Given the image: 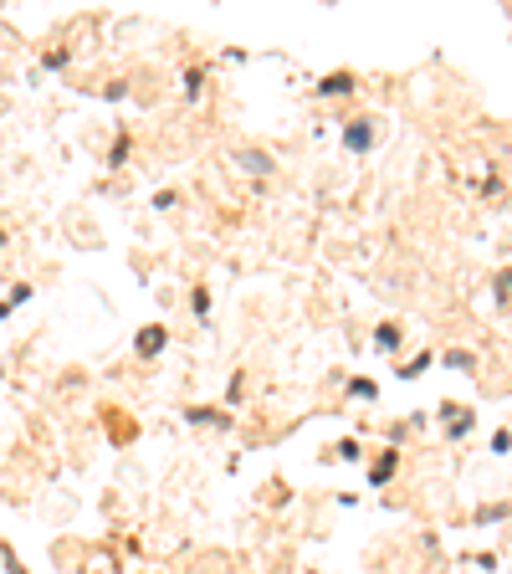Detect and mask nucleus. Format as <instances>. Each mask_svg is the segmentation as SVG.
<instances>
[{
  "mask_svg": "<svg viewBox=\"0 0 512 574\" xmlns=\"http://www.w3.org/2000/svg\"><path fill=\"white\" fill-rule=\"evenodd\" d=\"M374 144H379V124H374V118H353V124H343V149H349V154H369Z\"/></svg>",
  "mask_w": 512,
  "mask_h": 574,
  "instance_id": "1",
  "label": "nucleus"
},
{
  "mask_svg": "<svg viewBox=\"0 0 512 574\" xmlns=\"http://www.w3.org/2000/svg\"><path fill=\"white\" fill-rule=\"evenodd\" d=\"M164 349H169V328H164V323L139 328V339H134V354H139V359H160Z\"/></svg>",
  "mask_w": 512,
  "mask_h": 574,
  "instance_id": "2",
  "label": "nucleus"
},
{
  "mask_svg": "<svg viewBox=\"0 0 512 574\" xmlns=\"http://www.w3.org/2000/svg\"><path fill=\"white\" fill-rule=\"evenodd\" d=\"M236 164H241L247 175L266 179L272 170H277V154H266V149H236Z\"/></svg>",
  "mask_w": 512,
  "mask_h": 574,
  "instance_id": "3",
  "label": "nucleus"
},
{
  "mask_svg": "<svg viewBox=\"0 0 512 574\" xmlns=\"http://www.w3.org/2000/svg\"><path fill=\"white\" fill-rule=\"evenodd\" d=\"M400 472V447H389V451H379V462L369 466V487H385L389 477Z\"/></svg>",
  "mask_w": 512,
  "mask_h": 574,
  "instance_id": "4",
  "label": "nucleus"
},
{
  "mask_svg": "<svg viewBox=\"0 0 512 574\" xmlns=\"http://www.w3.org/2000/svg\"><path fill=\"white\" fill-rule=\"evenodd\" d=\"M185 421H190V426H221V430H230V415L226 411H211V405H190Z\"/></svg>",
  "mask_w": 512,
  "mask_h": 574,
  "instance_id": "5",
  "label": "nucleus"
},
{
  "mask_svg": "<svg viewBox=\"0 0 512 574\" xmlns=\"http://www.w3.org/2000/svg\"><path fill=\"white\" fill-rule=\"evenodd\" d=\"M318 92H323V98H349V92H353V72H334V77H323Z\"/></svg>",
  "mask_w": 512,
  "mask_h": 574,
  "instance_id": "6",
  "label": "nucleus"
},
{
  "mask_svg": "<svg viewBox=\"0 0 512 574\" xmlns=\"http://www.w3.org/2000/svg\"><path fill=\"white\" fill-rule=\"evenodd\" d=\"M446 430H451V441H461V436H466V430H472V411H451V405H446Z\"/></svg>",
  "mask_w": 512,
  "mask_h": 574,
  "instance_id": "7",
  "label": "nucleus"
},
{
  "mask_svg": "<svg viewBox=\"0 0 512 574\" xmlns=\"http://www.w3.org/2000/svg\"><path fill=\"white\" fill-rule=\"evenodd\" d=\"M128 154H134V139H128V134H118V139H113V149H108V170H124Z\"/></svg>",
  "mask_w": 512,
  "mask_h": 574,
  "instance_id": "8",
  "label": "nucleus"
},
{
  "mask_svg": "<svg viewBox=\"0 0 512 574\" xmlns=\"http://www.w3.org/2000/svg\"><path fill=\"white\" fill-rule=\"evenodd\" d=\"M374 344H379V349H400V328H395V323H379V328H374Z\"/></svg>",
  "mask_w": 512,
  "mask_h": 574,
  "instance_id": "9",
  "label": "nucleus"
},
{
  "mask_svg": "<svg viewBox=\"0 0 512 574\" xmlns=\"http://www.w3.org/2000/svg\"><path fill=\"white\" fill-rule=\"evenodd\" d=\"M200 92H205V72H200V67H185V98L195 103Z\"/></svg>",
  "mask_w": 512,
  "mask_h": 574,
  "instance_id": "10",
  "label": "nucleus"
},
{
  "mask_svg": "<svg viewBox=\"0 0 512 574\" xmlns=\"http://www.w3.org/2000/svg\"><path fill=\"white\" fill-rule=\"evenodd\" d=\"M21 303H31V287H26V283H21L16 292H11V298L0 303V318H11V308H21Z\"/></svg>",
  "mask_w": 512,
  "mask_h": 574,
  "instance_id": "11",
  "label": "nucleus"
},
{
  "mask_svg": "<svg viewBox=\"0 0 512 574\" xmlns=\"http://www.w3.org/2000/svg\"><path fill=\"white\" fill-rule=\"evenodd\" d=\"M349 395H353V400H374L379 385H374V379H349Z\"/></svg>",
  "mask_w": 512,
  "mask_h": 574,
  "instance_id": "12",
  "label": "nucleus"
},
{
  "mask_svg": "<svg viewBox=\"0 0 512 574\" xmlns=\"http://www.w3.org/2000/svg\"><path fill=\"white\" fill-rule=\"evenodd\" d=\"M190 308H195V318H211V292H205V287H195Z\"/></svg>",
  "mask_w": 512,
  "mask_h": 574,
  "instance_id": "13",
  "label": "nucleus"
},
{
  "mask_svg": "<svg viewBox=\"0 0 512 574\" xmlns=\"http://www.w3.org/2000/svg\"><path fill=\"white\" fill-rule=\"evenodd\" d=\"M446 364H451V370H477V359L466 354V349H451V354H446Z\"/></svg>",
  "mask_w": 512,
  "mask_h": 574,
  "instance_id": "14",
  "label": "nucleus"
},
{
  "mask_svg": "<svg viewBox=\"0 0 512 574\" xmlns=\"http://www.w3.org/2000/svg\"><path fill=\"white\" fill-rule=\"evenodd\" d=\"M508 287H512V272L502 267V272H497V292H492V298H497V308H508Z\"/></svg>",
  "mask_w": 512,
  "mask_h": 574,
  "instance_id": "15",
  "label": "nucleus"
},
{
  "mask_svg": "<svg viewBox=\"0 0 512 574\" xmlns=\"http://www.w3.org/2000/svg\"><path fill=\"white\" fill-rule=\"evenodd\" d=\"M0 559H5V570H11V574H26V564L16 559V549H11V544H0Z\"/></svg>",
  "mask_w": 512,
  "mask_h": 574,
  "instance_id": "16",
  "label": "nucleus"
},
{
  "mask_svg": "<svg viewBox=\"0 0 512 574\" xmlns=\"http://www.w3.org/2000/svg\"><path fill=\"white\" fill-rule=\"evenodd\" d=\"M508 518V508H502V502H497V508H477V523H502Z\"/></svg>",
  "mask_w": 512,
  "mask_h": 574,
  "instance_id": "17",
  "label": "nucleus"
},
{
  "mask_svg": "<svg viewBox=\"0 0 512 574\" xmlns=\"http://www.w3.org/2000/svg\"><path fill=\"white\" fill-rule=\"evenodd\" d=\"M67 62H72V52H47V62H41V67H47V72H62Z\"/></svg>",
  "mask_w": 512,
  "mask_h": 574,
  "instance_id": "18",
  "label": "nucleus"
},
{
  "mask_svg": "<svg viewBox=\"0 0 512 574\" xmlns=\"http://www.w3.org/2000/svg\"><path fill=\"white\" fill-rule=\"evenodd\" d=\"M421 370H430V354H415V359H410V364H405V379H415Z\"/></svg>",
  "mask_w": 512,
  "mask_h": 574,
  "instance_id": "19",
  "label": "nucleus"
},
{
  "mask_svg": "<svg viewBox=\"0 0 512 574\" xmlns=\"http://www.w3.org/2000/svg\"><path fill=\"white\" fill-rule=\"evenodd\" d=\"M359 457V441H338V462H353Z\"/></svg>",
  "mask_w": 512,
  "mask_h": 574,
  "instance_id": "20",
  "label": "nucleus"
},
{
  "mask_svg": "<svg viewBox=\"0 0 512 574\" xmlns=\"http://www.w3.org/2000/svg\"><path fill=\"white\" fill-rule=\"evenodd\" d=\"M0 247H5V231H0Z\"/></svg>",
  "mask_w": 512,
  "mask_h": 574,
  "instance_id": "21",
  "label": "nucleus"
}]
</instances>
